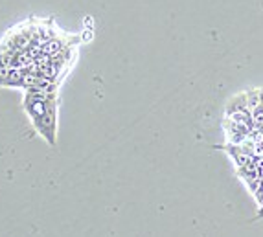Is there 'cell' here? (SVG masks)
I'll return each instance as SVG.
<instances>
[{
	"instance_id": "cell-1",
	"label": "cell",
	"mask_w": 263,
	"mask_h": 237,
	"mask_svg": "<svg viewBox=\"0 0 263 237\" xmlns=\"http://www.w3.org/2000/svg\"><path fill=\"white\" fill-rule=\"evenodd\" d=\"M57 92L28 88L22 96V110L26 112L35 132L48 145L57 142Z\"/></svg>"
}]
</instances>
